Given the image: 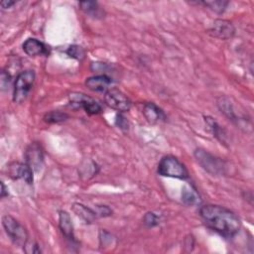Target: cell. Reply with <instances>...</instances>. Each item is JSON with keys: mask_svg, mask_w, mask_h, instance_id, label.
Wrapping results in <instances>:
<instances>
[{"mask_svg": "<svg viewBox=\"0 0 254 254\" xmlns=\"http://www.w3.org/2000/svg\"><path fill=\"white\" fill-rule=\"evenodd\" d=\"M199 214L208 227L225 237L234 236L241 226L240 219L233 211L219 205H203Z\"/></svg>", "mask_w": 254, "mask_h": 254, "instance_id": "obj_1", "label": "cell"}, {"mask_svg": "<svg viewBox=\"0 0 254 254\" xmlns=\"http://www.w3.org/2000/svg\"><path fill=\"white\" fill-rule=\"evenodd\" d=\"M158 173L164 177H171L181 180L189 178V172L185 165L173 156H166L161 159L158 165Z\"/></svg>", "mask_w": 254, "mask_h": 254, "instance_id": "obj_2", "label": "cell"}, {"mask_svg": "<svg viewBox=\"0 0 254 254\" xmlns=\"http://www.w3.org/2000/svg\"><path fill=\"white\" fill-rule=\"evenodd\" d=\"M2 225L7 235L16 246L22 247L27 243L28 233L26 228L13 216L4 215L2 217Z\"/></svg>", "mask_w": 254, "mask_h": 254, "instance_id": "obj_3", "label": "cell"}, {"mask_svg": "<svg viewBox=\"0 0 254 254\" xmlns=\"http://www.w3.org/2000/svg\"><path fill=\"white\" fill-rule=\"evenodd\" d=\"M35 77L36 75L33 70H25L18 74L14 82L13 93V100L16 103H21L27 98L33 87Z\"/></svg>", "mask_w": 254, "mask_h": 254, "instance_id": "obj_4", "label": "cell"}, {"mask_svg": "<svg viewBox=\"0 0 254 254\" xmlns=\"http://www.w3.org/2000/svg\"><path fill=\"white\" fill-rule=\"evenodd\" d=\"M194 157L197 163L208 173L212 175L224 174L226 166L225 163L219 158H216L201 149H196L194 151Z\"/></svg>", "mask_w": 254, "mask_h": 254, "instance_id": "obj_5", "label": "cell"}, {"mask_svg": "<svg viewBox=\"0 0 254 254\" xmlns=\"http://www.w3.org/2000/svg\"><path fill=\"white\" fill-rule=\"evenodd\" d=\"M104 100L109 107L119 112L128 111L131 108V104H132L130 99L122 91H120L117 88L108 89L105 93Z\"/></svg>", "mask_w": 254, "mask_h": 254, "instance_id": "obj_6", "label": "cell"}, {"mask_svg": "<svg viewBox=\"0 0 254 254\" xmlns=\"http://www.w3.org/2000/svg\"><path fill=\"white\" fill-rule=\"evenodd\" d=\"M69 100L71 104L81 107L88 114H98L101 112L100 104L93 98L78 92H73L69 94Z\"/></svg>", "mask_w": 254, "mask_h": 254, "instance_id": "obj_7", "label": "cell"}, {"mask_svg": "<svg viewBox=\"0 0 254 254\" xmlns=\"http://www.w3.org/2000/svg\"><path fill=\"white\" fill-rule=\"evenodd\" d=\"M8 173L14 180L21 179L29 185L33 184V169L28 164L12 163L8 167Z\"/></svg>", "mask_w": 254, "mask_h": 254, "instance_id": "obj_8", "label": "cell"}, {"mask_svg": "<svg viewBox=\"0 0 254 254\" xmlns=\"http://www.w3.org/2000/svg\"><path fill=\"white\" fill-rule=\"evenodd\" d=\"M26 164L34 171H39L44 162V155L41 146L38 143H32L26 150Z\"/></svg>", "mask_w": 254, "mask_h": 254, "instance_id": "obj_9", "label": "cell"}, {"mask_svg": "<svg viewBox=\"0 0 254 254\" xmlns=\"http://www.w3.org/2000/svg\"><path fill=\"white\" fill-rule=\"evenodd\" d=\"M234 27L227 20H215L209 33L216 38L226 40L234 35Z\"/></svg>", "mask_w": 254, "mask_h": 254, "instance_id": "obj_10", "label": "cell"}, {"mask_svg": "<svg viewBox=\"0 0 254 254\" xmlns=\"http://www.w3.org/2000/svg\"><path fill=\"white\" fill-rule=\"evenodd\" d=\"M143 114L147 119V121L152 124L164 122L166 121V118H167L164 111L153 102H148L144 104Z\"/></svg>", "mask_w": 254, "mask_h": 254, "instance_id": "obj_11", "label": "cell"}, {"mask_svg": "<svg viewBox=\"0 0 254 254\" xmlns=\"http://www.w3.org/2000/svg\"><path fill=\"white\" fill-rule=\"evenodd\" d=\"M110 83H111V79L104 74L94 75L86 78L85 80V85L87 86V88L96 92L106 91Z\"/></svg>", "mask_w": 254, "mask_h": 254, "instance_id": "obj_12", "label": "cell"}, {"mask_svg": "<svg viewBox=\"0 0 254 254\" xmlns=\"http://www.w3.org/2000/svg\"><path fill=\"white\" fill-rule=\"evenodd\" d=\"M23 50L30 57H37L47 54V47L41 41L34 38L27 39L24 42Z\"/></svg>", "mask_w": 254, "mask_h": 254, "instance_id": "obj_13", "label": "cell"}, {"mask_svg": "<svg viewBox=\"0 0 254 254\" xmlns=\"http://www.w3.org/2000/svg\"><path fill=\"white\" fill-rule=\"evenodd\" d=\"M59 226L62 231V233L64 235V237L69 240V241H74V236H73V227L71 223V219L69 214L62 210L60 211L59 214Z\"/></svg>", "mask_w": 254, "mask_h": 254, "instance_id": "obj_14", "label": "cell"}, {"mask_svg": "<svg viewBox=\"0 0 254 254\" xmlns=\"http://www.w3.org/2000/svg\"><path fill=\"white\" fill-rule=\"evenodd\" d=\"M182 200L187 205H197L200 203V196L191 186H185L182 190Z\"/></svg>", "mask_w": 254, "mask_h": 254, "instance_id": "obj_15", "label": "cell"}, {"mask_svg": "<svg viewBox=\"0 0 254 254\" xmlns=\"http://www.w3.org/2000/svg\"><path fill=\"white\" fill-rule=\"evenodd\" d=\"M79 6L85 14H87L93 18H101L104 15L103 10L100 8V6L98 5L97 2L81 1V2H79Z\"/></svg>", "mask_w": 254, "mask_h": 254, "instance_id": "obj_16", "label": "cell"}, {"mask_svg": "<svg viewBox=\"0 0 254 254\" xmlns=\"http://www.w3.org/2000/svg\"><path fill=\"white\" fill-rule=\"evenodd\" d=\"M73 211L76 213L77 216L81 217L84 221H86L87 223H91L94 221V219L96 218L97 214L95 211H93L92 209L84 206L83 204L80 203H74L72 206Z\"/></svg>", "mask_w": 254, "mask_h": 254, "instance_id": "obj_17", "label": "cell"}, {"mask_svg": "<svg viewBox=\"0 0 254 254\" xmlns=\"http://www.w3.org/2000/svg\"><path fill=\"white\" fill-rule=\"evenodd\" d=\"M67 118L68 115L61 111H51L44 116V120L47 123H60L65 121Z\"/></svg>", "mask_w": 254, "mask_h": 254, "instance_id": "obj_18", "label": "cell"}, {"mask_svg": "<svg viewBox=\"0 0 254 254\" xmlns=\"http://www.w3.org/2000/svg\"><path fill=\"white\" fill-rule=\"evenodd\" d=\"M204 121H205L206 125L208 126V128L210 129V131L212 132V134H213L215 137H217L218 139H220V140L222 141V140H223L222 129H221L220 126L217 124V122H216L213 118H211V117H209V116L204 117Z\"/></svg>", "mask_w": 254, "mask_h": 254, "instance_id": "obj_19", "label": "cell"}, {"mask_svg": "<svg viewBox=\"0 0 254 254\" xmlns=\"http://www.w3.org/2000/svg\"><path fill=\"white\" fill-rule=\"evenodd\" d=\"M200 4H203L204 6L209 7L211 10L217 12V13H222L226 6L228 5L227 1H203V2H199Z\"/></svg>", "mask_w": 254, "mask_h": 254, "instance_id": "obj_20", "label": "cell"}, {"mask_svg": "<svg viewBox=\"0 0 254 254\" xmlns=\"http://www.w3.org/2000/svg\"><path fill=\"white\" fill-rule=\"evenodd\" d=\"M69 57L73 58V59H76V60H82L85 56V52L84 50L79 47V46H76V45H73V46H70L66 52H65Z\"/></svg>", "mask_w": 254, "mask_h": 254, "instance_id": "obj_21", "label": "cell"}, {"mask_svg": "<svg viewBox=\"0 0 254 254\" xmlns=\"http://www.w3.org/2000/svg\"><path fill=\"white\" fill-rule=\"evenodd\" d=\"M159 221H160L159 217L153 212H148L144 216V224L147 227H154L159 224Z\"/></svg>", "mask_w": 254, "mask_h": 254, "instance_id": "obj_22", "label": "cell"}, {"mask_svg": "<svg viewBox=\"0 0 254 254\" xmlns=\"http://www.w3.org/2000/svg\"><path fill=\"white\" fill-rule=\"evenodd\" d=\"M0 83H1V89L2 90H6L9 88L10 83H11V76L10 74L6 71V70H2L1 72V79H0Z\"/></svg>", "mask_w": 254, "mask_h": 254, "instance_id": "obj_23", "label": "cell"}, {"mask_svg": "<svg viewBox=\"0 0 254 254\" xmlns=\"http://www.w3.org/2000/svg\"><path fill=\"white\" fill-rule=\"evenodd\" d=\"M24 251L27 253H41V250L38 246L37 243H32V242H28L23 246Z\"/></svg>", "mask_w": 254, "mask_h": 254, "instance_id": "obj_24", "label": "cell"}, {"mask_svg": "<svg viewBox=\"0 0 254 254\" xmlns=\"http://www.w3.org/2000/svg\"><path fill=\"white\" fill-rule=\"evenodd\" d=\"M116 124H117V126H119V128H121L123 130H127L128 129V122H127V120L122 115H117V117H116Z\"/></svg>", "mask_w": 254, "mask_h": 254, "instance_id": "obj_25", "label": "cell"}, {"mask_svg": "<svg viewBox=\"0 0 254 254\" xmlns=\"http://www.w3.org/2000/svg\"><path fill=\"white\" fill-rule=\"evenodd\" d=\"M110 213H111V210L107 206H105V205L97 206V212H96L97 215H99V216H108V215H110Z\"/></svg>", "mask_w": 254, "mask_h": 254, "instance_id": "obj_26", "label": "cell"}, {"mask_svg": "<svg viewBox=\"0 0 254 254\" xmlns=\"http://www.w3.org/2000/svg\"><path fill=\"white\" fill-rule=\"evenodd\" d=\"M15 4L14 1H3L1 2V7L2 9H7V8H10L11 6H13Z\"/></svg>", "mask_w": 254, "mask_h": 254, "instance_id": "obj_27", "label": "cell"}, {"mask_svg": "<svg viewBox=\"0 0 254 254\" xmlns=\"http://www.w3.org/2000/svg\"><path fill=\"white\" fill-rule=\"evenodd\" d=\"M8 195V190H6V187L3 182H1V197H5Z\"/></svg>", "mask_w": 254, "mask_h": 254, "instance_id": "obj_28", "label": "cell"}]
</instances>
